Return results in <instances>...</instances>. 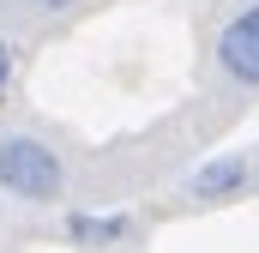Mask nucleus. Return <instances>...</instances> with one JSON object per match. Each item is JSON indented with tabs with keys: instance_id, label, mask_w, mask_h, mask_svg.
Instances as JSON below:
<instances>
[{
	"instance_id": "obj_2",
	"label": "nucleus",
	"mask_w": 259,
	"mask_h": 253,
	"mask_svg": "<svg viewBox=\"0 0 259 253\" xmlns=\"http://www.w3.org/2000/svg\"><path fill=\"white\" fill-rule=\"evenodd\" d=\"M217 66H223V78H235V85H259V0L223 24V36H217Z\"/></svg>"
},
{
	"instance_id": "obj_1",
	"label": "nucleus",
	"mask_w": 259,
	"mask_h": 253,
	"mask_svg": "<svg viewBox=\"0 0 259 253\" xmlns=\"http://www.w3.org/2000/svg\"><path fill=\"white\" fill-rule=\"evenodd\" d=\"M0 187L12 199H30V205H55L66 193V169L55 157V145H42L30 133H6L0 139Z\"/></svg>"
},
{
	"instance_id": "obj_6",
	"label": "nucleus",
	"mask_w": 259,
	"mask_h": 253,
	"mask_svg": "<svg viewBox=\"0 0 259 253\" xmlns=\"http://www.w3.org/2000/svg\"><path fill=\"white\" fill-rule=\"evenodd\" d=\"M30 6H36V12H66L72 0H30Z\"/></svg>"
},
{
	"instance_id": "obj_3",
	"label": "nucleus",
	"mask_w": 259,
	"mask_h": 253,
	"mask_svg": "<svg viewBox=\"0 0 259 253\" xmlns=\"http://www.w3.org/2000/svg\"><path fill=\"white\" fill-rule=\"evenodd\" d=\"M241 187H247V157H235V151H229V157H211L193 175V199H205V205H211V199H235Z\"/></svg>"
},
{
	"instance_id": "obj_5",
	"label": "nucleus",
	"mask_w": 259,
	"mask_h": 253,
	"mask_svg": "<svg viewBox=\"0 0 259 253\" xmlns=\"http://www.w3.org/2000/svg\"><path fill=\"white\" fill-rule=\"evenodd\" d=\"M6 85H12V49L0 43V97H6Z\"/></svg>"
},
{
	"instance_id": "obj_4",
	"label": "nucleus",
	"mask_w": 259,
	"mask_h": 253,
	"mask_svg": "<svg viewBox=\"0 0 259 253\" xmlns=\"http://www.w3.org/2000/svg\"><path fill=\"white\" fill-rule=\"evenodd\" d=\"M127 217H72L66 223V235L72 241H84V247H109V241H127Z\"/></svg>"
}]
</instances>
